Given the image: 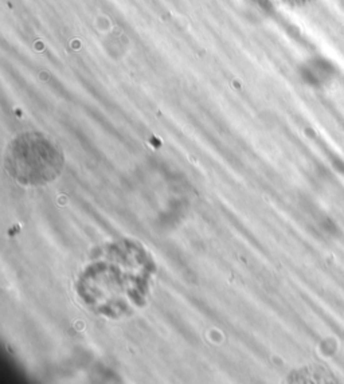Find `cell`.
<instances>
[{
	"label": "cell",
	"instance_id": "6da1fadb",
	"mask_svg": "<svg viewBox=\"0 0 344 384\" xmlns=\"http://www.w3.org/2000/svg\"><path fill=\"white\" fill-rule=\"evenodd\" d=\"M11 175L22 184L39 185L55 179L61 172L59 152L44 140H22L8 161Z\"/></svg>",
	"mask_w": 344,
	"mask_h": 384
}]
</instances>
